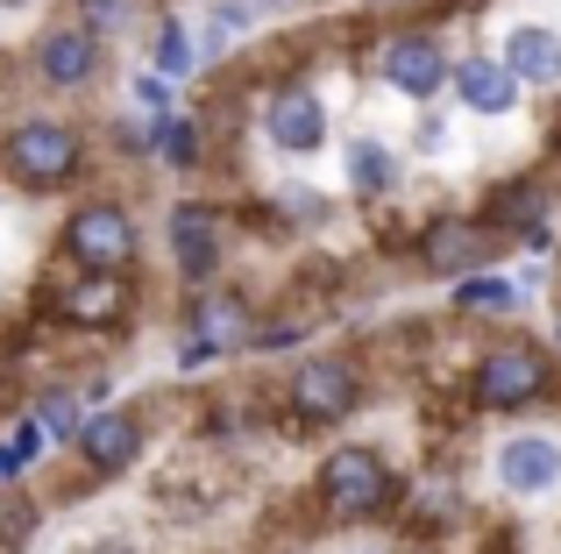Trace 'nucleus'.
<instances>
[{"mask_svg":"<svg viewBox=\"0 0 561 554\" xmlns=\"http://www.w3.org/2000/svg\"><path fill=\"white\" fill-rule=\"evenodd\" d=\"M8 8H22V0H8Z\"/></svg>","mask_w":561,"mask_h":554,"instance_id":"bb28decb","label":"nucleus"},{"mask_svg":"<svg viewBox=\"0 0 561 554\" xmlns=\"http://www.w3.org/2000/svg\"><path fill=\"white\" fill-rule=\"evenodd\" d=\"M79 8H85V28H122L128 0H79Z\"/></svg>","mask_w":561,"mask_h":554,"instance_id":"4be33fe9","label":"nucleus"},{"mask_svg":"<svg viewBox=\"0 0 561 554\" xmlns=\"http://www.w3.org/2000/svg\"><path fill=\"white\" fill-rule=\"evenodd\" d=\"M455 305H469V313H505L512 285H497V277H462V285H455Z\"/></svg>","mask_w":561,"mask_h":554,"instance_id":"a211bd4d","label":"nucleus"},{"mask_svg":"<svg viewBox=\"0 0 561 554\" xmlns=\"http://www.w3.org/2000/svg\"><path fill=\"white\" fill-rule=\"evenodd\" d=\"M79 455L93 462V470H128V462L142 455V427L128 413H93L79 434Z\"/></svg>","mask_w":561,"mask_h":554,"instance_id":"9b49d317","label":"nucleus"},{"mask_svg":"<svg viewBox=\"0 0 561 554\" xmlns=\"http://www.w3.org/2000/svg\"><path fill=\"white\" fill-rule=\"evenodd\" d=\"M540 207H548V199H540L534 185H512V193H497V228H526V235H540Z\"/></svg>","mask_w":561,"mask_h":554,"instance_id":"f3484780","label":"nucleus"},{"mask_svg":"<svg viewBox=\"0 0 561 554\" xmlns=\"http://www.w3.org/2000/svg\"><path fill=\"white\" fill-rule=\"evenodd\" d=\"M497 476H505V490H519V498H540V490L561 484V448L548 434H519V441L497 448Z\"/></svg>","mask_w":561,"mask_h":554,"instance_id":"6e6552de","label":"nucleus"},{"mask_svg":"<svg viewBox=\"0 0 561 554\" xmlns=\"http://www.w3.org/2000/svg\"><path fill=\"white\" fill-rule=\"evenodd\" d=\"M157 150H164L171 164H192V157H199V136H192V122L164 114V122H157Z\"/></svg>","mask_w":561,"mask_h":554,"instance_id":"aec40b11","label":"nucleus"},{"mask_svg":"<svg viewBox=\"0 0 561 554\" xmlns=\"http://www.w3.org/2000/svg\"><path fill=\"white\" fill-rule=\"evenodd\" d=\"M242 342H256V334H249L242 299H214V305L199 313V334L185 342V362H214L220 348H242Z\"/></svg>","mask_w":561,"mask_h":554,"instance_id":"2eb2a0df","label":"nucleus"},{"mask_svg":"<svg viewBox=\"0 0 561 554\" xmlns=\"http://www.w3.org/2000/svg\"><path fill=\"white\" fill-rule=\"evenodd\" d=\"M65 250L79 256L85 270H122L136 256V221L122 207H79L65 228Z\"/></svg>","mask_w":561,"mask_h":554,"instance_id":"f03ea898","label":"nucleus"},{"mask_svg":"<svg viewBox=\"0 0 561 554\" xmlns=\"http://www.w3.org/2000/svg\"><path fill=\"white\" fill-rule=\"evenodd\" d=\"M271 142L277 150H320L328 142V107H320L306 85H291V93H277V107H271Z\"/></svg>","mask_w":561,"mask_h":554,"instance_id":"9d476101","label":"nucleus"},{"mask_svg":"<svg viewBox=\"0 0 561 554\" xmlns=\"http://www.w3.org/2000/svg\"><path fill=\"white\" fill-rule=\"evenodd\" d=\"M36 448H43V427H22V434H14V455H22V462L36 455Z\"/></svg>","mask_w":561,"mask_h":554,"instance_id":"393cba45","label":"nucleus"},{"mask_svg":"<svg viewBox=\"0 0 561 554\" xmlns=\"http://www.w3.org/2000/svg\"><path fill=\"white\" fill-rule=\"evenodd\" d=\"M36 419H43V434H50V441H79V434H85L79 405H71L65 391H57V399H43V405H36Z\"/></svg>","mask_w":561,"mask_h":554,"instance_id":"6ab92c4d","label":"nucleus"},{"mask_svg":"<svg viewBox=\"0 0 561 554\" xmlns=\"http://www.w3.org/2000/svg\"><path fill=\"white\" fill-rule=\"evenodd\" d=\"M356 405V370L334 356H306L299 377H291V413L299 419H342Z\"/></svg>","mask_w":561,"mask_h":554,"instance_id":"423d86ee","label":"nucleus"},{"mask_svg":"<svg viewBox=\"0 0 561 554\" xmlns=\"http://www.w3.org/2000/svg\"><path fill=\"white\" fill-rule=\"evenodd\" d=\"M320 490H328V505L342 519H363L383 505V490H391V476H383V462L370 448H342V455H328V470H320Z\"/></svg>","mask_w":561,"mask_h":554,"instance_id":"7ed1b4c3","label":"nucleus"},{"mask_svg":"<svg viewBox=\"0 0 561 554\" xmlns=\"http://www.w3.org/2000/svg\"><path fill=\"white\" fill-rule=\"evenodd\" d=\"M14 462H22V455H14V448H0V484H8V476H14Z\"/></svg>","mask_w":561,"mask_h":554,"instance_id":"a878e982","label":"nucleus"},{"mask_svg":"<svg viewBox=\"0 0 561 554\" xmlns=\"http://www.w3.org/2000/svg\"><path fill=\"white\" fill-rule=\"evenodd\" d=\"M93 71H100V36L85 22L50 28V36L36 43V79L43 85H85Z\"/></svg>","mask_w":561,"mask_h":554,"instance_id":"0eeeda50","label":"nucleus"},{"mask_svg":"<svg viewBox=\"0 0 561 554\" xmlns=\"http://www.w3.org/2000/svg\"><path fill=\"white\" fill-rule=\"evenodd\" d=\"M348 185H356V193H391L398 185V157L377 150V142H348Z\"/></svg>","mask_w":561,"mask_h":554,"instance_id":"dca6fc26","label":"nucleus"},{"mask_svg":"<svg viewBox=\"0 0 561 554\" xmlns=\"http://www.w3.org/2000/svg\"><path fill=\"white\" fill-rule=\"evenodd\" d=\"M28 519H36V512H28L22 498H8V505H0V541H22V533H28Z\"/></svg>","mask_w":561,"mask_h":554,"instance_id":"b1692460","label":"nucleus"},{"mask_svg":"<svg viewBox=\"0 0 561 554\" xmlns=\"http://www.w3.org/2000/svg\"><path fill=\"white\" fill-rule=\"evenodd\" d=\"M114 305H122V291L93 285V291H79V305H71V313H79V320H100V313H114Z\"/></svg>","mask_w":561,"mask_h":554,"instance_id":"5701e85b","label":"nucleus"},{"mask_svg":"<svg viewBox=\"0 0 561 554\" xmlns=\"http://www.w3.org/2000/svg\"><path fill=\"white\" fill-rule=\"evenodd\" d=\"M71 164H79V136L65 122H22L8 136V171L22 185H57Z\"/></svg>","mask_w":561,"mask_h":554,"instance_id":"f257e3e1","label":"nucleus"},{"mask_svg":"<svg viewBox=\"0 0 561 554\" xmlns=\"http://www.w3.org/2000/svg\"><path fill=\"white\" fill-rule=\"evenodd\" d=\"M505 71L519 85H554L561 79V36L554 28H512L505 36Z\"/></svg>","mask_w":561,"mask_h":554,"instance_id":"ddd939ff","label":"nucleus"},{"mask_svg":"<svg viewBox=\"0 0 561 554\" xmlns=\"http://www.w3.org/2000/svg\"><path fill=\"white\" fill-rule=\"evenodd\" d=\"M157 65H164L171 79H179V71L192 65V43H185V28H179V22H164V36H157Z\"/></svg>","mask_w":561,"mask_h":554,"instance_id":"412c9836","label":"nucleus"},{"mask_svg":"<svg viewBox=\"0 0 561 554\" xmlns=\"http://www.w3.org/2000/svg\"><path fill=\"white\" fill-rule=\"evenodd\" d=\"M455 93H462L477 114H512L519 79L505 71V57H469V65H455Z\"/></svg>","mask_w":561,"mask_h":554,"instance_id":"f8f14e48","label":"nucleus"},{"mask_svg":"<svg viewBox=\"0 0 561 554\" xmlns=\"http://www.w3.org/2000/svg\"><path fill=\"white\" fill-rule=\"evenodd\" d=\"M377 71H383V85L391 93H405V100H434L440 93V79H448V57H440V43L434 36H391L383 43V57H377Z\"/></svg>","mask_w":561,"mask_h":554,"instance_id":"39448f33","label":"nucleus"},{"mask_svg":"<svg viewBox=\"0 0 561 554\" xmlns=\"http://www.w3.org/2000/svg\"><path fill=\"white\" fill-rule=\"evenodd\" d=\"M171 242H179V270L185 277H214L220 228H214V213H206V207H179V213H171Z\"/></svg>","mask_w":561,"mask_h":554,"instance_id":"4468645a","label":"nucleus"},{"mask_svg":"<svg viewBox=\"0 0 561 554\" xmlns=\"http://www.w3.org/2000/svg\"><path fill=\"white\" fill-rule=\"evenodd\" d=\"M548 391V362L534 356V348H491L483 356V370H477V399L491 405V413H512V405H526V399H540Z\"/></svg>","mask_w":561,"mask_h":554,"instance_id":"20e7f679","label":"nucleus"},{"mask_svg":"<svg viewBox=\"0 0 561 554\" xmlns=\"http://www.w3.org/2000/svg\"><path fill=\"white\" fill-rule=\"evenodd\" d=\"M505 250V242L491 235V228H469V221H448V228H434L426 235V270H440V277H455L462 285V270H477V264H491V256Z\"/></svg>","mask_w":561,"mask_h":554,"instance_id":"1a4fd4ad","label":"nucleus"}]
</instances>
